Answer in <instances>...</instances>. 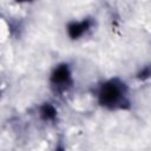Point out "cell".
Returning <instances> with one entry per match:
<instances>
[{"mask_svg": "<svg viewBox=\"0 0 151 151\" xmlns=\"http://www.w3.org/2000/svg\"><path fill=\"white\" fill-rule=\"evenodd\" d=\"M97 103L110 111L126 110L130 106L129 86L120 78L103 80L96 88Z\"/></svg>", "mask_w": 151, "mask_h": 151, "instance_id": "cell-1", "label": "cell"}, {"mask_svg": "<svg viewBox=\"0 0 151 151\" xmlns=\"http://www.w3.org/2000/svg\"><path fill=\"white\" fill-rule=\"evenodd\" d=\"M38 116L40 120L45 123H54L58 119V109L54 104L50 101H45L38 107Z\"/></svg>", "mask_w": 151, "mask_h": 151, "instance_id": "cell-4", "label": "cell"}, {"mask_svg": "<svg viewBox=\"0 0 151 151\" xmlns=\"http://www.w3.org/2000/svg\"><path fill=\"white\" fill-rule=\"evenodd\" d=\"M151 77V67L150 65H145V66H142L138 72L136 73V79L138 81H142V83H145V81H149Z\"/></svg>", "mask_w": 151, "mask_h": 151, "instance_id": "cell-5", "label": "cell"}, {"mask_svg": "<svg viewBox=\"0 0 151 151\" xmlns=\"http://www.w3.org/2000/svg\"><path fill=\"white\" fill-rule=\"evenodd\" d=\"M14 1H17L19 4H28V2H33L35 0H14Z\"/></svg>", "mask_w": 151, "mask_h": 151, "instance_id": "cell-6", "label": "cell"}, {"mask_svg": "<svg viewBox=\"0 0 151 151\" xmlns=\"http://www.w3.org/2000/svg\"><path fill=\"white\" fill-rule=\"evenodd\" d=\"M48 81L55 92H65L73 85V72L71 65L66 61L57 64L48 77Z\"/></svg>", "mask_w": 151, "mask_h": 151, "instance_id": "cell-2", "label": "cell"}, {"mask_svg": "<svg viewBox=\"0 0 151 151\" xmlns=\"http://www.w3.org/2000/svg\"><path fill=\"white\" fill-rule=\"evenodd\" d=\"M1 94H2V92H1V90H0V98H1Z\"/></svg>", "mask_w": 151, "mask_h": 151, "instance_id": "cell-7", "label": "cell"}, {"mask_svg": "<svg viewBox=\"0 0 151 151\" xmlns=\"http://www.w3.org/2000/svg\"><path fill=\"white\" fill-rule=\"evenodd\" d=\"M93 27V20L91 18H84L81 20H71L66 25V34L71 40H79L87 34Z\"/></svg>", "mask_w": 151, "mask_h": 151, "instance_id": "cell-3", "label": "cell"}]
</instances>
